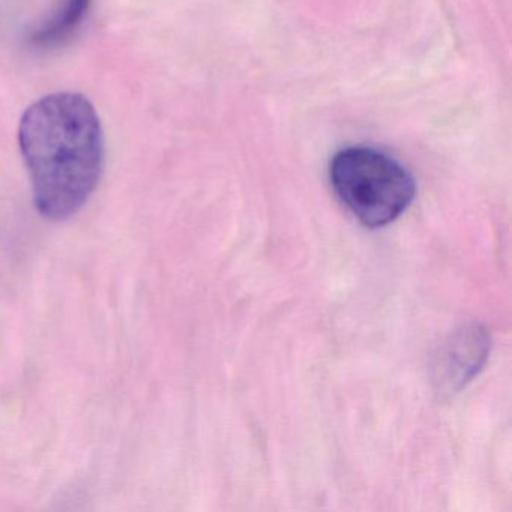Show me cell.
Instances as JSON below:
<instances>
[{
	"label": "cell",
	"instance_id": "cell-1",
	"mask_svg": "<svg viewBox=\"0 0 512 512\" xmlns=\"http://www.w3.org/2000/svg\"><path fill=\"white\" fill-rule=\"evenodd\" d=\"M19 143L40 215L64 221L77 214L97 190L106 163L104 131L91 101L73 92L41 98L20 121Z\"/></svg>",
	"mask_w": 512,
	"mask_h": 512
},
{
	"label": "cell",
	"instance_id": "cell-2",
	"mask_svg": "<svg viewBox=\"0 0 512 512\" xmlns=\"http://www.w3.org/2000/svg\"><path fill=\"white\" fill-rule=\"evenodd\" d=\"M329 178L340 202L370 229L394 223L415 199L412 175L398 161L371 148H349L331 161Z\"/></svg>",
	"mask_w": 512,
	"mask_h": 512
},
{
	"label": "cell",
	"instance_id": "cell-3",
	"mask_svg": "<svg viewBox=\"0 0 512 512\" xmlns=\"http://www.w3.org/2000/svg\"><path fill=\"white\" fill-rule=\"evenodd\" d=\"M92 0H59L52 13L29 38L32 47L53 50L70 43L82 28L91 10Z\"/></svg>",
	"mask_w": 512,
	"mask_h": 512
},
{
	"label": "cell",
	"instance_id": "cell-4",
	"mask_svg": "<svg viewBox=\"0 0 512 512\" xmlns=\"http://www.w3.org/2000/svg\"><path fill=\"white\" fill-rule=\"evenodd\" d=\"M457 343L452 344L445 353L446 382L463 383L469 379L481 359L487 353V340L479 331L464 332L458 335Z\"/></svg>",
	"mask_w": 512,
	"mask_h": 512
}]
</instances>
